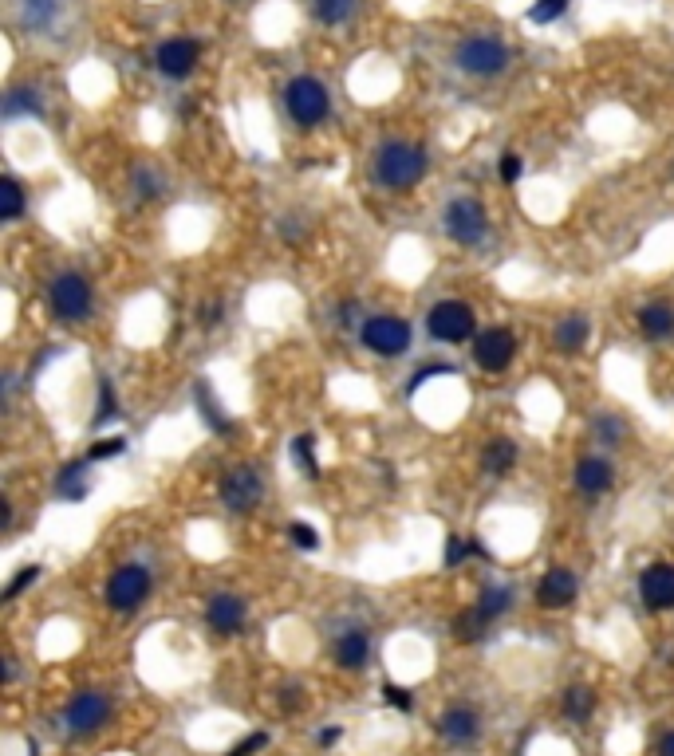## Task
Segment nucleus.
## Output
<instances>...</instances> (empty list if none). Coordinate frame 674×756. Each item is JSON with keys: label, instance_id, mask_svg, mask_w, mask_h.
Segmentation results:
<instances>
[{"label": "nucleus", "instance_id": "7c9ffc66", "mask_svg": "<svg viewBox=\"0 0 674 756\" xmlns=\"http://www.w3.org/2000/svg\"><path fill=\"white\" fill-rule=\"evenodd\" d=\"M568 12V0H537L533 8H529V20L533 24H552L556 16H564Z\"/></svg>", "mask_w": 674, "mask_h": 756}, {"label": "nucleus", "instance_id": "ddd939ff", "mask_svg": "<svg viewBox=\"0 0 674 756\" xmlns=\"http://www.w3.org/2000/svg\"><path fill=\"white\" fill-rule=\"evenodd\" d=\"M639 595L651 611H671L674 607V567L671 564H651L639 579Z\"/></svg>", "mask_w": 674, "mask_h": 756}, {"label": "nucleus", "instance_id": "2eb2a0df", "mask_svg": "<svg viewBox=\"0 0 674 756\" xmlns=\"http://www.w3.org/2000/svg\"><path fill=\"white\" fill-rule=\"evenodd\" d=\"M64 4H68V0H16V20H20L28 32H48V28L60 24Z\"/></svg>", "mask_w": 674, "mask_h": 756}, {"label": "nucleus", "instance_id": "4468645a", "mask_svg": "<svg viewBox=\"0 0 674 756\" xmlns=\"http://www.w3.org/2000/svg\"><path fill=\"white\" fill-rule=\"evenodd\" d=\"M537 599H540V607H548V611L568 607V603L576 599V575H572L568 567L544 571V579H540V587H537Z\"/></svg>", "mask_w": 674, "mask_h": 756}, {"label": "nucleus", "instance_id": "dca6fc26", "mask_svg": "<svg viewBox=\"0 0 674 756\" xmlns=\"http://www.w3.org/2000/svg\"><path fill=\"white\" fill-rule=\"evenodd\" d=\"M438 733H442L446 741H454V745H470V741H477V733H481V717H477L473 709H466V705H454V709H446V713L438 717Z\"/></svg>", "mask_w": 674, "mask_h": 756}, {"label": "nucleus", "instance_id": "72a5a7b5", "mask_svg": "<svg viewBox=\"0 0 674 756\" xmlns=\"http://www.w3.org/2000/svg\"><path fill=\"white\" fill-rule=\"evenodd\" d=\"M123 449H127V441H123V438H107V441H99V445H91V461L115 457V453H123Z\"/></svg>", "mask_w": 674, "mask_h": 756}, {"label": "nucleus", "instance_id": "a211bd4d", "mask_svg": "<svg viewBox=\"0 0 674 756\" xmlns=\"http://www.w3.org/2000/svg\"><path fill=\"white\" fill-rule=\"evenodd\" d=\"M611 481H615V473H611V465H607L604 457H584V461L576 465V485H580L584 493H607Z\"/></svg>", "mask_w": 674, "mask_h": 756}, {"label": "nucleus", "instance_id": "f704fd0d", "mask_svg": "<svg viewBox=\"0 0 674 756\" xmlns=\"http://www.w3.org/2000/svg\"><path fill=\"white\" fill-rule=\"evenodd\" d=\"M383 697H387V701H391L395 709H403V713H410V709H414V693L403 690V686H387V690H383Z\"/></svg>", "mask_w": 674, "mask_h": 756}, {"label": "nucleus", "instance_id": "bb28decb", "mask_svg": "<svg viewBox=\"0 0 674 756\" xmlns=\"http://www.w3.org/2000/svg\"><path fill=\"white\" fill-rule=\"evenodd\" d=\"M60 493H64L68 501H83V497H87V473H83V465H68V469L60 473Z\"/></svg>", "mask_w": 674, "mask_h": 756}, {"label": "nucleus", "instance_id": "ea45409f", "mask_svg": "<svg viewBox=\"0 0 674 756\" xmlns=\"http://www.w3.org/2000/svg\"><path fill=\"white\" fill-rule=\"evenodd\" d=\"M655 756H674V733H663L659 745H655Z\"/></svg>", "mask_w": 674, "mask_h": 756}, {"label": "nucleus", "instance_id": "4c0bfd02", "mask_svg": "<svg viewBox=\"0 0 674 756\" xmlns=\"http://www.w3.org/2000/svg\"><path fill=\"white\" fill-rule=\"evenodd\" d=\"M36 575H40V567H24V571H20V575H16L12 583H8V591H4V599H12V595H16L20 587H28V583H36Z\"/></svg>", "mask_w": 674, "mask_h": 756}, {"label": "nucleus", "instance_id": "f03ea898", "mask_svg": "<svg viewBox=\"0 0 674 756\" xmlns=\"http://www.w3.org/2000/svg\"><path fill=\"white\" fill-rule=\"evenodd\" d=\"M284 107L300 126H320L332 115V95L316 75H296L284 87Z\"/></svg>", "mask_w": 674, "mask_h": 756}, {"label": "nucleus", "instance_id": "9b49d317", "mask_svg": "<svg viewBox=\"0 0 674 756\" xmlns=\"http://www.w3.org/2000/svg\"><path fill=\"white\" fill-rule=\"evenodd\" d=\"M64 717H68L71 733H95V729L107 725V717H111V701H107L103 693L83 690V693L71 697V705H68Z\"/></svg>", "mask_w": 674, "mask_h": 756}, {"label": "nucleus", "instance_id": "9d476101", "mask_svg": "<svg viewBox=\"0 0 674 756\" xmlns=\"http://www.w3.org/2000/svg\"><path fill=\"white\" fill-rule=\"evenodd\" d=\"M261 497H265V481H261L257 469H233V473H225V481H221V501L229 504L233 512L257 508Z\"/></svg>", "mask_w": 674, "mask_h": 756}, {"label": "nucleus", "instance_id": "412c9836", "mask_svg": "<svg viewBox=\"0 0 674 756\" xmlns=\"http://www.w3.org/2000/svg\"><path fill=\"white\" fill-rule=\"evenodd\" d=\"M513 461H517V445H513L509 438H497V441L485 445V473L501 477V473L513 469Z\"/></svg>", "mask_w": 674, "mask_h": 756}, {"label": "nucleus", "instance_id": "393cba45", "mask_svg": "<svg viewBox=\"0 0 674 756\" xmlns=\"http://www.w3.org/2000/svg\"><path fill=\"white\" fill-rule=\"evenodd\" d=\"M355 4H359V0H312V12H316V20H324V24H343V20L355 12Z\"/></svg>", "mask_w": 674, "mask_h": 756}, {"label": "nucleus", "instance_id": "aec40b11", "mask_svg": "<svg viewBox=\"0 0 674 756\" xmlns=\"http://www.w3.org/2000/svg\"><path fill=\"white\" fill-rule=\"evenodd\" d=\"M639 327H643V335H647V339H663V335H671V331H674V308H671V304H647V308L639 312Z\"/></svg>", "mask_w": 674, "mask_h": 756}, {"label": "nucleus", "instance_id": "0eeeda50", "mask_svg": "<svg viewBox=\"0 0 674 756\" xmlns=\"http://www.w3.org/2000/svg\"><path fill=\"white\" fill-rule=\"evenodd\" d=\"M146 595H150V571L142 564L119 567V571L107 579V603H111L115 611H135V607L146 603Z\"/></svg>", "mask_w": 674, "mask_h": 756}, {"label": "nucleus", "instance_id": "f3484780", "mask_svg": "<svg viewBox=\"0 0 674 756\" xmlns=\"http://www.w3.org/2000/svg\"><path fill=\"white\" fill-rule=\"evenodd\" d=\"M205 623H209V630H217V634H233V630H241V623H245V603H241L237 595H213L209 607H205Z\"/></svg>", "mask_w": 674, "mask_h": 756}, {"label": "nucleus", "instance_id": "5701e85b", "mask_svg": "<svg viewBox=\"0 0 674 756\" xmlns=\"http://www.w3.org/2000/svg\"><path fill=\"white\" fill-rule=\"evenodd\" d=\"M24 213V189L16 178H0V221H16Z\"/></svg>", "mask_w": 674, "mask_h": 756}, {"label": "nucleus", "instance_id": "2f4dec72", "mask_svg": "<svg viewBox=\"0 0 674 756\" xmlns=\"http://www.w3.org/2000/svg\"><path fill=\"white\" fill-rule=\"evenodd\" d=\"M485 623H489V619H485V615L473 607V611H466V615H462L454 627H458V638H466V642H470V638H481V634H485V630H481Z\"/></svg>", "mask_w": 674, "mask_h": 756}, {"label": "nucleus", "instance_id": "b1692460", "mask_svg": "<svg viewBox=\"0 0 674 756\" xmlns=\"http://www.w3.org/2000/svg\"><path fill=\"white\" fill-rule=\"evenodd\" d=\"M16 115H40V99L36 91H8L4 95V119H16Z\"/></svg>", "mask_w": 674, "mask_h": 756}, {"label": "nucleus", "instance_id": "f8f14e48", "mask_svg": "<svg viewBox=\"0 0 674 756\" xmlns=\"http://www.w3.org/2000/svg\"><path fill=\"white\" fill-rule=\"evenodd\" d=\"M198 60H202V48H198L194 40H166V44H158V52H154L158 71L170 75V79H186V75L198 67Z\"/></svg>", "mask_w": 674, "mask_h": 756}, {"label": "nucleus", "instance_id": "c85d7f7f", "mask_svg": "<svg viewBox=\"0 0 674 756\" xmlns=\"http://www.w3.org/2000/svg\"><path fill=\"white\" fill-rule=\"evenodd\" d=\"M292 453H296V461H300V469H304V477H320V461H316V441L308 438H296L292 441Z\"/></svg>", "mask_w": 674, "mask_h": 756}, {"label": "nucleus", "instance_id": "4be33fe9", "mask_svg": "<svg viewBox=\"0 0 674 756\" xmlns=\"http://www.w3.org/2000/svg\"><path fill=\"white\" fill-rule=\"evenodd\" d=\"M588 343V319L568 315L564 323H556V347L560 351H580Z\"/></svg>", "mask_w": 674, "mask_h": 756}, {"label": "nucleus", "instance_id": "39448f33", "mask_svg": "<svg viewBox=\"0 0 674 756\" xmlns=\"http://www.w3.org/2000/svg\"><path fill=\"white\" fill-rule=\"evenodd\" d=\"M446 233L458 241V245H481L485 233H489V217H485V205L473 201V197H458L446 205Z\"/></svg>", "mask_w": 674, "mask_h": 756}, {"label": "nucleus", "instance_id": "20e7f679", "mask_svg": "<svg viewBox=\"0 0 674 756\" xmlns=\"http://www.w3.org/2000/svg\"><path fill=\"white\" fill-rule=\"evenodd\" d=\"M359 339H363L367 351H375L383 359H395V355H403L406 347H410V323L399 319V315H371L363 323Z\"/></svg>", "mask_w": 674, "mask_h": 756}, {"label": "nucleus", "instance_id": "c756f323", "mask_svg": "<svg viewBox=\"0 0 674 756\" xmlns=\"http://www.w3.org/2000/svg\"><path fill=\"white\" fill-rule=\"evenodd\" d=\"M288 540H292L296 548H304V552H316V548H320V532H316L312 524H304V520H292V524H288Z\"/></svg>", "mask_w": 674, "mask_h": 756}, {"label": "nucleus", "instance_id": "6ab92c4d", "mask_svg": "<svg viewBox=\"0 0 674 756\" xmlns=\"http://www.w3.org/2000/svg\"><path fill=\"white\" fill-rule=\"evenodd\" d=\"M367 650H371L367 634H363V630H347V634H339V642H336V662L343 670H359V666L367 662Z\"/></svg>", "mask_w": 674, "mask_h": 756}, {"label": "nucleus", "instance_id": "6e6552de", "mask_svg": "<svg viewBox=\"0 0 674 756\" xmlns=\"http://www.w3.org/2000/svg\"><path fill=\"white\" fill-rule=\"evenodd\" d=\"M52 312L60 315V319H68V323L87 319V312H91V284L83 276H75V272L56 276V284H52Z\"/></svg>", "mask_w": 674, "mask_h": 756}, {"label": "nucleus", "instance_id": "cd10ccee", "mask_svg": "<svg viewBox=\"0 0 674 756\" xmlns=\"http://www.w3.org/2000/svg\"><path fill=\"white\" fill-rule=\"evenodd\" d=\"M509 603H513V595H509L505 587H489V591L477 599V611H481L485 619H497L501 611H509Z\"/></svg>", "mask_w": 674, "mask_h": 756}, {"label": "nucleus", "instance_id": "f257e3e1", "mask_svg": "<svg viewBox=\"0 0 674 756\" xmlns=\"http://www.w3.org/2000/svg\"><path fill=\"white\" fill-rule=\"evenodd\" d=\"M371 174L383 189H410L426 174V150L414 142H383Z\"/></svg>", "mask_w": 674, "mask_h": 756}, {"label": "nucleus", "instance_id": "a878e982", "mask_svg": "<svg viewBox=\"0 0 674 756\" xmlns=\"http://www.w3.org/2000/svg\"><path fill=\"white\" fill-rule=\"evenodd\" d=\"M592 705H596V697H592L588 686H572V690H564V713H568V717L584 721V717L592 713Z\"/></svg>", "mask_w": 674, "mask_h": 756}, {"label": "nucleus", "instance_id": "473e14b6", "mask_svg": "<svg viewBox=\"0 0 674 756\" xmlns=\"http://www.w3.org/2000/svg\"><path fill=\"white\" fill-rule=\"evenodd\" d=\"M99 394H103V402H99V414H95V426H103L107 418H115V394H111V382H103V386H99Z\"/></svg>", "mask_w": 674, "mask_h": 756}, {"label": "nucleus", "instance_id": "e433bc0d", "mask_svg": "<svg viewBox=\"0 0 674 756\" xmlns=\"http://www.w3.org/2000/svg\"><path fill=\"white\" fill-rule=\"evenodd\" d=\"M497 174H501V182H517V178H521V158H517V154H505L501 166H497Z\"/></svg>", "mask_w": 674, "mask_h": 756}, {"label": "nucleus", "instance_id": "58836bf2", "mask_svg": "<svg viewBox=\"0 0 674 756\" xmlns=\"http://www.w3.org/2000/svg\"><path fill=\"white\" fill-rule=\"evenodd\" d=\"M596 430H600V434L607 438V445H615V441H619V434H623V426H619L615 418H604V422H600Z\"/></svg>", "mask_w": 674, "mask_h": 756}, {"label": "nucleus", "instance_id": "1a4fd4ad", "mask_svg": "<svg viewBox=\"0 0 674 756\" xmlns=\"http://www.w3.org/2000/svg\"><path fill=\"white\" fill-rule=\"evenodd\" d=\"M473 355H477V363H481L485 371L501 375V371L513 363V355H517V339H513V331H505V327H489V331H481V335L473 339Z\"/></svg>", "mask_w": 674, "mask_h": 756}, {"label": "nucleus", "instance_id": "7ed1b4c3", "mask_svg": "<svg viewBox=\"0 0 674 756\" xmlns=\"http://www.w3.org/2000/svg\"><path fill=\"white\" fill-rule=\"evenodd\" d=\"M454 63H458L466 75L489 79V75H497V71L509 67V48H505L501 40H493V36H470V40L458 44Z\"/></svg>", "mask_w": 674, "mask_h": 756}, {"label": "nucleus", "instance_id": "423d86ee", "mask_svg": "<svg viewBox=\"0 0 674 756\" xmlns=\"http://www.w3.org/2000/svg\"><path fill=\"white\" fill-rule=\"evenodd\" d=\"M426 323H430V335L442 339V343H466V339H473V327H477L473 308L462 304V300H442V304H434L430 315H426Z\"/></svg>", "mask_w": 674, "mask_h": 756}, {"label": "nucleus", "instance_id": "c9c22d12", "mask_svg": "<svg viewBox=\"0 0 674 756\" xmlns=\"http://www.w3.org/2000/svg\"><path fill=\"white\" fill-rule=\"evenodd\" d=\"M265 745H269V737H265V733H253V737H245L241 745H233L229 756H249V753H257V749H265Z\"/></svg>", "mask_w": 674, "mask_h": 756}]
</instances>
